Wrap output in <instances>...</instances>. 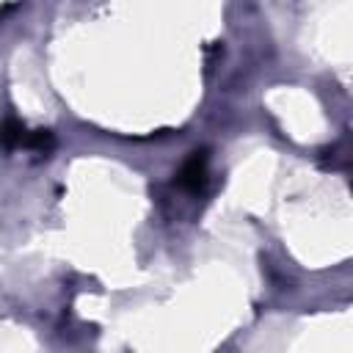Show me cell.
I'll return each instance as SVG.
<instances>
[{
  "instance_id": "1",
  "label": "cell",
  "mask_w": 353,
  "mask_h": 353,
  "mask_svg": "<svg viewBox=\"0 0 353 353\" xmlns=\"http://www.w3.org/2000/svg\"><path fill=\"white\" fill-rule=\"evenodd\" d=\"M207 152H190V157L182 163L179 174H176V185L188 193H201L207 188Z\"/></svg>"
},
{
  "instance_id": "2",
  "label": "cell",
  "mask_w": 353,
  "mask_h": 353,
  "mask_svg": "<svg viewBox=\"0 0 353 353\" xmlns=\"http://www.w3.org/2000/svg\"><path fill=\"white\" fill-rule=\"evenodd\" d=\"M14 8H17V6H0V19H3L8 11H14Z\"/></svg>"
}]
</instances>
